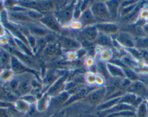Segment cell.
Returning <instances> with one entry per match:
<instances>
[{
  "label": "cell",
  "mask_w": 148,
  "mask_h": 117,
  "mask_svg": "<svg viewBox=\"0 0 148 117\" xmlns=\"http://www.w3.org/2000/svg\"><path fill=\"white\" fill-rule=\"evenodd\" d=\"M139 19L146 23H148V9L143 7L139 14Z\"/></svg>",
  "instance_id": "cell-36"
},
{
  "label": "cell",
  "mask_w": 148,
  "mask_h": 117,
  "mask_svg": "<svg viewBox=\"0 0 148 117\" xmlns=\"http://www.w3.org/2000/svg\"><path fill=\"white\" fill-rule=\"evenodd\" d=\"M136 117H147L148 107L146 101H143L136 108Z\"/></svg>",
  "instance_id": "cell-27"
},
{
  "label": "cell",
  "mask_w": 148,
  "mask_h": 117,
  "mask_svg": "<svg viewBox=\"0 0 148 117\" xmlns=\"http://www.w3.org/2000/svg\"><path fill=\"white\" fill-rule=\"evenodd\" d=\"M68 77L67 74L61 76L55 82H54L51 87L48 89L47 95L51 97H55L60 93L63 92V89L65 88V81Z\"/></svg>",
  "instance_id": "cell-12"
},
{
  "label": "cell",
  "mask_w": 148,
  "mask_h": 117,
  "mask_svg": "<svg viewBox=\"0 0 148 117\" xmlns=\"http://www.w3.org/2000/svg\"><path fill=\"white\" fill-rule=\"evenodd\" d=\"M78 21L80 22L83 28L95 25L97 24L90 7L82 12Z\"/></svg>",
  "instance_id": "cell-15"
},
{
  "label": "cell",
  "mask_w": 148,
  "mask_h": 117,
  "mask_svg": "<svg viewBox=\"0 0 148 117\" xmlns=\"http://www.w3.org/2000/svg\"><path fill=\"white\" fill-rule=\"evenodd\" d=\"M10 69L14 74H23L25 73L34 74V71L25 65L16 56L12 55Z\"/></svg>",
  "instance_id": "cell-10"
},
{
  "label": "cell",
  "mask_w": 148,
  "mask_h": 117,
  "mask_svg": "<svg viewBox=\"0 0 148 117\" xmlns=\"http://www.w3.org/2000/svg\"><path fill=\"white\" fill-rule=\"evenodd\" d=\"M95 43L97 46L102 47L103 48H112L113 46V39L111 36L99 32V35Z\"/></svg>",
  "instance_id": "cell-18"
},
{
  "label": "cell",
  "mask_w": 148,
  "mask_h": 117,
  "mask_svg": "<svg viewBox=\"0 0 148 117\" xmlns=\"http://www.w3.org/2000/svg\"><path fill=\"white\" fill-rule=\"evenodd\" d=\"M144 33L146 36L148 37V23H146L143 26Z\"/></svg>",
  "instance_id": "cell-40"
},
{
  "label": "cell",
  "mask_w": 148,
  "mask_h": 117,
  "mask_svg": "<svg viewBox=\"0 0 148 117\" xmlns=\"http://www.w3.org/2000/svg\"><path fill=\"white\" fill-rule=\"evenodd\" d=\"M106 96L105 86H98L92 90L83 100L88 105L96 108L104 101Z\"/></svg>",
  "instance_id": "cell-3"
},
{
  "label": "cell",
  "mask_w": 148,
  "mask_h": 117,
  "mask_svg": "<svg viewBox=\"0 0 148 117\" xmlns=\"http://www.w3.org/2000/svg\"><path fill=\"white\" fill-rule=\"evenodd\" d=\"M82 35L86 41L88 43H95L99 35V32L95 25H91L83 28L82 29Z\"/></svg>",
  "instance_id": "cell-14"
},
{
  "label": "cell",
  "mask_w": 148,
  "mask_h": 117,
  "mask_svg": "<svg viewBox=\"0 0 148 117\" xmlns=\"http://www.w3.org/2000/svg\"><path fill=\"white\" fill-rule=\"evenodd\" d=\"M12 107V104L9 102H6L3 101H0V108L5 109L9 108Z\"/></svg>",
  "instance_id": "cell-39"
},
{
  "label": "cell",
  "mask_w": 148,
  "mask_h": 117,
  "mask_svg": "<svg viewBox=\"0 0 148 117\" xmlns=\"http://www.w3.org/2000/svg\"><path fill=\"white\" fill-rule=\"evenodd\" d=\"M1 71H2V69H0V74H1Z\"/></svg>",
  "instance_id": "cell-45"
},
{
  "label": "cell",
  "mask_w": 148,
  "mask_h": 117,
  "mask_svg": "<svg viewBox=\"0 0 148 117\" xmlns=\"http://www.w3.org/2000/svg\"><path fill=\"white\" fill-rule=\"evenodd\" d=\"M112 37L125 50L134 47L135 37L127 32L120 31Z\"/></svg>",
  "instance_id": "cell-7"
},
{
  "label": "cell",
  "mask_w": 148,
  "mask_h": 117,
  "mask_svg": "<svg viewBox=\"0 0 148 117\" xmlns=\"http://www.w3.org/2000/svg\"><path fill=\"white\" fill-rule=\"evenodd\" d=\"M90 9L97 23L113 22L110 17L105 1H94L90 4Z\"/></svg>",
  "instance_id": "cell-1"
},
{
  "label": "cell",
  "mask_w": 148,
  "mask_h": 117,
  "mask_svg": "<svg viewBox=\"0 0 148 117\" xmlns=\"http://www.w3.org/2000/svg\"><path fill=\"white\" fill-rule=\"evenodd\" d=\"M76 2H70L54 13V15L62 25L69 24L73 20V13Z\"/></svg>",
  "instance_id": "cell-2"
},
{
  "label": "cell",
  "mask_w": 148,
  "mask_h": 117,
  "mask_svg": "<svg viewBox=\"0 0 148 117\" xmlns=\"http://www.w3.org/2000/svg\"><path fill=\"white\" fill-rule=\"evenodd\" d=\"M16 110H17L18 111L20 112H26L28 111L30 107H29V104L23 100L22 99L18 100L16 102Z\"/></svg>",
  "instance_id": "cell-30"
},
{
  "label": "cell",
  "mask_w": 148,
  "mask_h": 117,
  "mask_svg": "<svg viewBox=\"0 0 148 117\" xmlns=\"http://www.w3.org/2000/svg\"><path fill=\"white\" fill-rule=\"evenodd\" d=\"M145 8H147V9H148V6H147V7H145Z\"/></svg>",
  "instance_id": "cell-46"
},
{
  "label": "cell",
  "mask_w": 148,
  "mask_h": 117,
  "mask_svg": "<svg viewBox=\"0 0 148 117\" xmlns=\"http://www.w3.org/2000/svg\"><path fill=\"white\" fill-rule=\"evenodd\" d=\"M141 55V61L145 65H148V49L140 51Z\"/></svg>",
  "instance_id": "cell-37"
},
{
  "label": "cell",
  "mask_w": 148,
  "mask_h": 117,
  "mask_svg": "<svg viewBox=\"0 0 148 117\" xmlns=\"http://www.w3.org/2000/svg\"><path fill=\"white\" fill-rule=\"evenodd\" d=\"M13 73L10 69L2 70L0 74V80L3 82H8L13 78Z\"/></svg>",
  "instance_id": "cell-29"
},
{
  "label": "cell",
  "mask_w": 148,
  "mask_h": 117,
  "mask_svg": "<svg viewBox=\"0 0 148 117\" xmlns=\"http://www.w3.org/2000/svg\"><path fill=\"white\" fill-rule=\"evenodd\" d=\"M25 13L30 20L34 22H39L45 15L43 13L36 10H27Z\"/></svg>",
  "instance_id": "cell-28"
},
{
  "label": "cell",
  "mask_w": 148,
  "mask_h": 117,
  "mask_svg": "<svg viewBox=\"0 0 148 117\" xmlns=\"http://www.w3.org/2000/svg\"><path fill=\"white\" fill-rule=\"evenodd\" d=\"M126 92L132 93L143 101L148 100V88L140 80L131 82L126 90Z\"/></svg>",
  "instance_id": "cell-4"
},
{
  "label": "cell",
  "mask_w": 148,
  "mask_h": 117,
  "mask_svg": "<svg viewBox=\"0 0 148 117\" xmlns=\"http://www.w3.org/2000/svg\"><path fill=\"white\" fill-rule=\"evenodd\" d=\"M6 113L4 111V109L0 108V117H5Z\"/></svg>",
  "instance_id": "cell-42"
},
{
  "label": "cell",
  "mask_w": 148,
  "mask_h": 117,
  "mask_svg": "<svg viewBox=\"0 0 148 117\" xmlns=\"http://www.w3.org/2000/svg\"><path fill=\"white\" fill-rule=\"evenodd\" d=\"M98 32L109 36H113L120 31L119 22H105L97 23L95 25Z\"/></svg>",
  "instance_id": "cell-9"
},
{
  "label": "cell",
  "mask_w": 148,
  "mask_h": 117,
  "mask_svg": "<svg viewBox=\"0 0 148 117\" xmlns=\"http://www.w3.org/2000/svg\"><path fill=\"white\" fill-rule=\"evenodd\" d=\"M134 47L139 51L148 49V37L144 36L135 37Z\"/></svg>",
  "instance_id": "cell-23"
},
{
  "label": "cell",
  "mask_w": 148,
  "mask_h": 117,
  "mask_svg": "<svg viewBox=\"0 0 148 117\" xmlns=\"http://www.w3.org/2000/svg\"><path fill=\"white\" fill-rule=\"evenodd\" d=\"M26 40H27L28 46H29L30 49L33 52V51L35 50V48H36V41H37L36 37L35 36L29 34V35L26 36Z\"/></svg>",
  "instance_id": "cell-32"
},
{
  "label": "cell",
  "mask_w": 148,
  "mask_h": 117,
  "mask_svg": "<svg viewBox=\"0 0 148 117\" xmlns=\"http://www.w3.org/2000/svg\"><path fill=\"white\" fill-rule=\"evenodd\" d=\"M120 2L121 1L117 0H110L105 1L110 17L112 21L113 22H118L119 19Z\"/></svg>",
  "instance_id": "cell-13"
},
{
  "label": "cell",
  "mask_w": 148,
  "mask_h": 117,
  "mask_svg": "<svg viewBox=\"0 0 148 117\" xmlns=\"http://www.w3.org/2000/svg\"><path fill=\"white\" fill-rule=\"evenodd\" d=\"M12 54L4 49H0V68L2 70L10 69Z\"/></svg>",
  "instance_id": "cell-20"
},
{
  "label": "cell",
  "mask_w": 148,
  "mask_h": 117,
  "mask_svg": "<svg viewBox=\"0 0 148 117\" xmlns=\"http://www.w3.org/2000/svg\"><path fill=\"white\" fill-rule=\"evenodd\" d=\"M146 102H147V107H148V100L146 101Z\"/></svg>",
  "instance_id": "cell-44"
},
{
  "label": "cell",
  "mask_w": 148,
  "mask_h": 117,
  "mask_svg": "<svg viewBox=\"0 0 148 117\" xmlns=\"http://www.w3.org/2000/svg\"><path fill=\"white\" fill-rule=\"evenodd\" d=\"M58 46L63 50L73 51H77L81 48V43L76 39L68 37V36H61L59 37L57 41Z\"/></svg>",
  "instance_id": "cell-8"
},
{
  "label": "cell",
  "mask_w": 148,
  "mask_h": 117,
  "mask_svg": "<svg viewBox=\"0 0 148 117\" xmlns=\"http://www.w3.org/2000/svg\"><path fill=\"white\" fill-rule=\"evenodd\" d=\"M124 77L131 82H134L139 80V74L137 73L134 69L127 67H123Z\"/></svg>",
  "instance_id": "cell-26"
},
{
  "label": "cell",
  "mask_w": 148,
  "mask_h": 117,
  "mask_svg": "<svg viewBox=\"0 0 148 117\" xmlns=\"http://www.w3.org/2000/svg\"><path fill=\"white\" fill-rule=\"evenodd\" d=\"M113 51L112 48H104L102 51L98 55V58L105 62H109L113 58Z\"/></svg>",
  "instance_id": "cell-25"
},
{
  "label": "cell",
  "mask_w": 148,
  "mask_h": 117,
  "mask_svg": "<svg viewBox=\"0 0 148 117\" xmlns=\"http://www.w3.org/2000/svg\"><path fill=\"white\" fill-rule=\"evenodd\" d=\"M58 47H57L56 44L47 45L43 50V52L48 56H52L56 53Z\"/></svg>",
  "instance_id": "cell-33"
},
{
  "label": "cell",
  "mask_w": 148,
  "mask_h": 117,
  "mask_svg": "<svg viewBox=\"0 0 148 117\" xmlns=\"http://www.w3.org/2000/svg\"><path fill=\"white\" fill-rule=\"evenodd\" d=\"M48 31L56 34H59L62 31V26L53 14H45L39 21Z\"/></svg>",
  "instance_id": "cell-5"
},
{
  "label": "cell",
  "mask_w": 148,
  "mask_h": 117,
  "mask_svg": "<svg viewBox=\"0 0 148 117\" xmlns=\"http://www.w3.org/2000/svg\"><path fill=\"white\" fill-rule=\"evenodd\" d=\"M31 35L39 37H43L50 32L39 22H29L25 24Z\"/></svg>",
  "instance_id": "cell-11"
},
{
  "label": "cell",
  "mask_w": 148,
  "mask_h": 117,
  "mask_svg": "<svg viewBox=\"0 0 148 117\" xmlns=\"http://www.w3.org/2000/svg\"><path fill=\"white\" fill-rule=\"evenodd\" d=\"M30 74L32 73H25L20 74V79L18 80V85L16 90V92L17 95L22 96L29 94L32 87V80L31 78Z\"/></svg>",
  "instance_id": "cell-6"
},
{
  "label": "cell",
  "mask_w": 148,
  "mask_h": 117,
  "mask_svg": "<svg viewBox=\"0 0 148 117\" xmlns=\"http://www.w3.org/2000/svg\"><path fill=\"white\" fill-rule=\"evenodd\" d=\"M23 100H24V101H25L26 103H27L28 104H32L35 103L36 102V98L35 96H33L32 95L28 94L27 95H25L24 96H22L21 99Z\"/></svg>",
  "instance_id": "cell-35"
},
{
  "label": "cell",
  "mask_w": 148,
  "mask_h": 117,
  "mask_svg": "<svg viewBox=\"0 0 148 117\" xmlns=\"http://www.w3.org/2000/svg\"><path fill=\"white\" fill-rule=\"evenodd\" d=\"M47 95L46 96L43 97L40 100H39V104L37 106V110L39 111H43L47 107V102L49 101V100L47 99Z\"/></svg>",
  "instance_id": "cell-34"
},
{
  "label": "cell",
  "mask_w": 148,
  "mask_h": 117,
  "mask_svg": "<svg viewBox=\"0 0 148 117\" xmlns=\"http://www.w3.org/2000/svg\"><path fill=\"white\" fill-rule=\"evenodd\" d=\"M27 11V10H26ZM9 12L7 13L8 18L10 21H14L18 23H28L32 22L27 15L25 12Z\"/></svg>",
  "instance_id": "cell-17"
},
{
  "label": "cell",
  "mask_w": 148,
  "mask_h": 117,
  "mask_svg": "<svg viewBox=\"0 0 148 117\" xmlns=\"http://www.w3.org/2000/svg\"><path fill=\"white\" fill-rule=\"evenodd\" d=\"M47 45L56 44L58 41L59 37H57L56 33L53 32H49L45 37H43Z\"/></svg>",
  "instance_id": "cell-31"
},
{
  "label": "cell",
  "mask_w": 148,
  "mask_h": 117,
  "mask_svg": "<svg viewBox=\"0 0 148 117\" xmlns=\"http://www.w3.org/2000/svg\"><path fill=\"white\" fill-rule=\"evenodd\" d=\"M142 101L143 100L136 96L132 93L126 92L121 97L119 103L130 105L136 109Z\"/></svg>",
  "instance_id": "cell-16"
},
{
  "label": "cell",
  "mask_w": 148,
  "mask_h": 117,
  "mask_svg": "<svg viewBox=\"0 0 148 117\" xmlns=\"http://www.w3.org/2000/svg\"><path fill=\"white\" fill-rule=\"evenodd\" d=\"M106 66L109 74L111 77L117 78H125L123 67L110 62H107Z\"/></svg>",
  "instance_id": "cell-19"
},
{
  "label": "cell",
  "mask_w": 148,
  "mask_h": 117,
  "mask_svg": "<svg viewBox=\"0 0 148 117\" xmlns=\"http://www.w3.org/2000/svg\"><path fill=\"white\" fill-rule=\"evenodd\" d=\"M139 80L145 83L148 88V75L139 74Z\"/></svg>",
  "instance_id": "cell-38"
},
{
  "label": "cell",
  "mask_w": 148,
  "mask_h": 117,
  "mask_svg": "<svg viewBox=\"0 0 148 117\" xmlns=\"http://www.w3.org/2000/svg\"><path fill=\"white\" fill-rule=\"evenodd\" d=\"M120 98L121 97H118L104 100L101 104L95 108L97 112H102L111 108L112 107L119 103Z\"/></svg>",
  "instance_id": "cell-22"
},
{
  "label": "cell",
  "mask_w": 148,
  "mask_h": 117,
  "mask_svg": "<svg viewBox=\"0 0 148 117\" xmlns=\"http://www.w3.org/2000/svg\"><path fill=\"white\" fill-rule=\"evenodd\" d=\"M95 70L96 73L104 77L106 81L110 77L107 69L106 62L102 61L98 58L95 59Z\"/></svg>",
  "instance_id": "cell-21"
},
{
  "label": "cell",
  "mask_w": 148,
  "mask_h": 117,
  "mask_svg": "<svg viewBox=\"0 0 148 117\" xmlns=\"http://www.w3.org/2000/svg\"><path fill=\"white\" fill-rule=\"evenodd\" d=\"M86 117H99V116L97 114V115H87Z\"/></svg>",
  "instance_id": "cell-43"
},
{
  "label": "cell",
  "mask_w": 148,
  "mask_h": 117,
  "mask_svg": "<svg viewBox=\"0 0 148 117\" xmlns=\"http://www.w3.org/2000/svg\"><path fill=\"white\" fill-rule=\"evenodd\" d=\"M70 96L71 95L67 91H63L54 97L53 100V104L56 105L65 104L69 99Z\"/></svg>",
  "instance_id": "cell-24"
},
{
  "label": "cell",
  "mask_w": 148,
  "mask_h": 117,
  "mask_svg": "<svg viewBox=\"0 0 148 117\" xmlns=\"http://www.w3.org/2000/svg\"><path fill=\"white\" fill-rule=\"evenodd\" d=\"M5 34V28L2 24L0 23V36H3Z\"/></svg>",
  "instance_id": "cell-41"
}]
</instances>
